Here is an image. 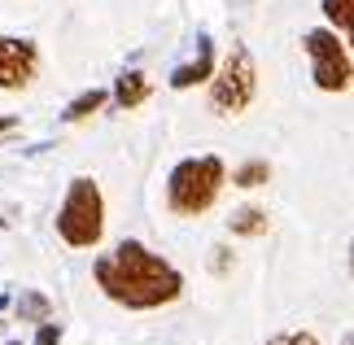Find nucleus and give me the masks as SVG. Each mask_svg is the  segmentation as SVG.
Returning <instances> with one entry per match:
<instances>
[{
    "label": "nucleus",
    "instance_id": "f257e3e1",
    "mask_svg": "<svg viewBox=\"0 0 354 345\" xmlns=\"http://www.w3.org/2000/svg\"><path fill=\"white\" fill-rule=\"evenodd\" d=\"M92 280L114 306H127V310H158L184 293L180 267L140 241H118L110 254H101L92 262Z\"/></svg>",
    "mask_w": 354,
    "mask_h": 345
},
{
    "label": "nucleus",
    "instance_id": "f03ea898",
    "mask_svg": "<svg viewBox=\"0 0 354 345\" xmlns=\"http://www.w3.org/2000/svg\"><path fill=\"white\" fill-rule=\"evenodd\" d=\"M223 184H227V171H223V158H214V153H197V158L175 162V171L167 175V205H171V214H180V218L206 214L210 205L219 201Z\"/></svg>",
    "mask_w": 354,
    "mask_h": 345
},
{
    "label": "nucleus",
    "instance_id": "7ed1b4c3",
    "mask_svg": "<svg viewBox=\"0 0 354 345\" xmlns=\"http://www.w3.org/2000/svg\"><path fill=\"white\" fill-rule=\"evenodd\" d=\"M57 236L71 250H92L105 236V197L92 175H75L57 210Z\"/></svg>",
    "mask_w": 354,
    "mask_h": 345
},
{
    "label": "nucleus",
    "instance_id": "20e7f679",
    "mask_svg": "<svg viewBox=\"0 0 354 345\" xmlns=\"http://www.w3.org/2000/svg\"><path fill=\"white\" fill-rule=\"evenodd\" d=\"M258 92V66L245 44H232V53L223 57V66L210 75V114L219 118H241L250 109Z\"/></svg>",
    "mask_w": 354,
    "mask_h": 345
},
{
    "label": "nucleus",
    "instance_id": "39448f33",
    "mask_svg": "<svg viewBox=\"0 0 354 345\" xmlns=\"http://www.w3.org/2000/svg\"><path fill=\"white\" fill-rule=\"evenodd\" d=\"M302 48L310 57V79L319 92H350V48L346 35H337L333 26H315L302 35Z\"/></svg>",
    "mask_w": 354,
    "mask_h": 345
},
{
    "label": "nucleus",
    "instance_id": "423d86ee",
    "mask_svg": "<svg viewBox=\"0 0 354 345\" xmlns=\"http://www.w3.org/2000/svg\"><path fill=\"white\" fill-rule=\"evenodd\" d=\"M39 48L22 35H0V92H22L35 84Z\"/></svg>",
    "mask_w": 354,
    "mask_h": 345
},
{
    "label": "nucleus",
    "instance_id": "0eeeda50",
    "mask_svg": "<svg viewBox=\"0 0 354 345\" xmlns=\"http://www.w3.org/2000/svg\"><path fill=\"white\" fill-rule=\"evenodd\" d=\"M197 44H201L197 57L171 75V88L175 92H184V88H193V84H206V79L214 75V48H210V39H197Z\"/></svg>",
    "mask_w": 354,
    "mask_h": 345
},
{
    "label": "nucleus",
    "instance_id": "6e6552de",
    "mask_svg": "<svg viewBox=\"0 0 354 345\" xmlns=\"http://www.w3.org/2000/svg\"><path fill=\"white\" fill-rule=\"evenodd\" d=\"M149 92H153V84H149L140 71H127V75H118V79H114V101H118L122 109L145 105V101H149Z\"/></svg>",
    "mask_w": 354,
    "mask_h": 345
},
{
    "label": "nucleus",
    "instance_id": "1a4fd4ad",
    "mask_svg": "<svg viewBox=\"0 0 354 345\" xmlns=\"http://www.w3.org/2000/svg\"><path fill=\"white\" fill-rule=\"evenodd\" d=\"M227 227H232V236H263V232H267V210H258V205H241V210H232Z\"/></svg>",
    "mask_w": 354,
    "mask_h": 345
},
{
    "label": "nucleus",
    "instance_id": "9d476101",
    "mask_svg": "<svg viewBox=\"0 0 354 345\" xmlns=\"http://www.w3.org/2000/svg\"><path fill=\"white\" fill-rule=\"evenodd\" d=\"M105 105V88H88V92H79L75 96V101L71 105H66V122H84V118H92V114H97V109Z\"/></svg>",
    "mask_w": 354,
    "mask_h": 345
},
{
    "label": "nucleus",
    "instance_id": "9b49d317",
    "mask_svg": "<svg viewBox=\"0 0 354 345\" xmlns=\"http://www.w3.org/2000/svg\"><path fill=\"white\" fill-rule=\"evenodd\" d=\"M18 315H22L26 324H44L48 315H53V306H48V297H44V293H22Z\"/></svg>",
    "mask_w": 354,
    "mask_h": 345
},
{
    "label": "nucleus",
    "instance_id": "f8f14e48",
    "mask_svg": "<svg viewBox=\"0 0 354 345\" xmlns=\"http://www.w3.org/2000/svg\"><path fill=\"white\" fill-rule=\"evenodd\" d=\"M267 179H271V167H267V162H245V167L232 175V184H236V188H263Z\"/></svg>",
    "mask_w": 354,
    "mask_h": 345
},
{
    "label": "nucleus",
    "instance_id": "ddd939ff",
    "mask_svg": "<svg viewBox=\"0 0 354 345\" xmlns=\"http://www.w3.org/2000/svg\"><path fill=\"white\" fill-rule=\"evenodd\" d=\"M324 18L333 22L337 35H350V0H324Z\"/></svg>",
    "mask_w": 354,
    "mask_h": 345
},
{
    "label": "nucleus",
    "instance_id": "4468645a",
    "mask_svg": "<svg viewBox=\"0 0 354 345\" xmlns=\"http://www.w3.org/2000/svg\"><path fill=\"white\" fill-rule=\"evenodd\" d=\"M267 345H319V337L306 333V328H293V333H276Z\"/></svg>",
    "mask_w": 354,
    "mask_h": 345
},
{
    "label": "nucleus",
    "instance_id": "2eb2a0df",
    "mask_svg": "<svg viewBox=\"0 0 354 345\" xmlns=\"http://www.w3.org/2000/svg\"><path fill=\"white\" fill-rule=\"evenodd\" d=\"M35 345H62V328L57 324H39V333H35Z\"/></svg>",
    "mask_w": 354,
    "mask_h": 345
},
{
    "label": "nucleus",
    "instance_id": "dca6fc26",
    "mask_svg": "<svg viewBox=\"0 0 354 345\" xmlns=\"http://www.w3.org/2000/svg\"><path fill=\"white\" fill-rule=\"evenodd\" d=\"M214 271H227V250H214Z\"/></svg>",
    "mask_w": 354,
    "mask_h": 345
},
{
    "label": "nucleus",
    "instance_id": "f3484780",
    "mask_svg": "<svg viewBox=\"0 0 354 345\" xmlns=\"http://www.w3.org/2000/svg\"><path fill=\"white\" fill-rule=\"evenodd\" d=\"M9 127H13V118H9V114H0V131H9Z\"/></svg>",
    "mask_w": 354,
    "mask_h": 345
},
{
    "label": "nucleus",
    "instance_id": "a211bd4d",
    "mask_svg": "<svg viewBox=\"0 0 354 345\" xmlns=\"http://www.w3.org/2000/svg\"><path fill=\"white\" fill-rule=\"evenodd\" d=\"M9 345H18V341H9Z\"/></svg>",
    "mask_w": 354,
    "mask_h": 345
}]
</instances>
